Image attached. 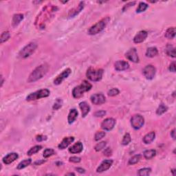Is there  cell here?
<instances>
[{
	"mask_svg": "<svg viewBox=\"0 0 176 176\" xmlns=\"http://www.w3.org/2000/svg\"><path fill=\"white\" fill-rule=\"evenodd\" d=\"M158 54V50L157 47H150L147 50L146 52V57L149 58H153L156 57Z\"/></svg>",
	"mask_w": 176,
	"mask_h": 176,
	"instance_id": "cell-23",
	"label": "cell"
},
{
	"mask_svg": "<svg viewBox=\"0 0 176 176\" xmlns=\"http://www.w3.org/2000/svg\"><path fill=\"white\" fill-rule=\"evenodd\" d=\"M125 57L127 59L131 62L138 63L139 62V57L138 55V52L135 48H131L125 53Z\"/></svg>",
	"mask_w": 176,
	"mask_h": 176,
	"instance_id": "cell-12",
	"label": "cell"
},
{
	"mask_svg": "<svg viewBox=\"0 0 176 176\" xmlns=\"http://www.w3.org/2000/svg\"><path fill=\"white\" fill-rule=\"evenodd\" d=\"M49 70V66L46 63L40 65L37 68H36L33 70L32 72L30 74L28 82V83H34L37 81L38 80L43 78L46 74L47 71Z\"/></svg>",
	"mask_w": 176,
	"mask_h": 176,
	"instance_id": "cell-1",
	"label": "cell"
},
{
	"mask_svg": "<svg viewBox=\"0 0 176 176\" xmlns=\"http://www.w3.org/2000/svg\"><path fill=\"white\" fill-rule=\"evenodd\" d=\"M83 8H84V1H81L77 8H74L73 10H72L70 12L69 15H68L69 18L70 19L73 18V17H74L75 16H76L79 13H80L82 11V10L83 9Z\"/></svg>",
	"mask_w": 176,
	"mask_h": 176,
	"instance_id": "cell-20",
	"label": "cell"
},
{
	"mask_svg": "<svg viewBox=\"0 0 176 176\" xmlns=\"http://www.w3.org/2000/svg\"><path fill=\"white\" fill-rule=\"evenodd\" d=\"M156 137V133L154 131H151L150 133L146 134L143 138V142L146 145H149L154 140Z\"/></svg>",
	"mask_w": 176,
	"mask_h": 176,
	"instance_id": "cell-22",
	"label": "cell"
},
{
	"mask_svg": "<svg viewBox=\"0 0 176 176\" xmlns=\"http://www.w3.org/2000/svg\"><path fill=\"white\" fill-rule=\"evenodd\" d=\"M92 87L91 84L89 83L87 81H83L80 85L76 86L73 89L72 95L75 98H79L83 96L84 93L89 91Z\"/></svg>",
	"mask_w": 176,
	"mask_h": 176,
	"instance_id": "cell-2",
	"label": "cell"
},
{
	"mask_svg": "<svg viewBox=\"0 0 176 176\" xmlns=\"http://www.w3.org/2000/svg\"><path fill=\"white\" fill-rule=\"evenodd\" d=\"M23 19H24V15L22 14H16L14 15L13 17V22H12L13 27L18 26Z\"/></svg>",
	"mask_w": 176,
	"mask_h": 176,
	"instance_id": "cell-24",
	"label": "cell"
},
{
	"mask_svg": "<svg viewBox=\"0 0 176 176\" xmlns=\"http://www.w3.org/2000/svg\"><path fill=\"white\" fill-rule=\"evenodd\" d=\"M156 69L152 65H148L142 70V74L148 80H152L156 76Z\"/></svg>",
	"mask_w": 176,
	"mask_h": 176,
	"instance_id": "cell-8",
	"label": "cell"
},
{
	"mask_svg": "<svg viewBox=\"0 0 176 176\" xmlns=\"http://www.w3.org/2000/svg\"><path fill=\"white\" fill-rule=\"evenodd\" d=\"M37 48V44L35 42H30L26 45L22 50L19 52L18 54L19 57L20 59H26L29 57L32 54L35 52L36 49Z\"/></svg>",
	"mask_w": 176,
	"mask_h": 176,
	"instance_id": "cell-5",
	"label": "cell"
},
{
	"mask_svg": "<svg viewBox=\"0 0 176 176\" xmlns=\"http://www.w3.org/2000/svg\"><path fill=\"white\" fill-rule=\"evenodd\" d=\"M171 136L173 138V140H175V129H173L171 132Z\"/></svg>",
	"mask_w": 176,
	"mask_h": 176,
	"instance_id": "cell-47",
	"label": "cell"
},
{
	"mask_svg": "<svg viewBox=\"0 0 176 176\" xmlns=\"http://www.w3.org/2000/svg\"><path fill=\"white\" fill-rule=\"evenodd\" d=\"M175 169H172V171H171V172H172V173H173V175H174V176L175 175Z\"/></svg>",
	"mask_w": 176,
	"mask_h": 176,
	"instance_id": "cell-51",
	"label": "cell"
},
{
	"mask_svg": "<svg viewBox=\"0 0 176 176\" xmlns=\"http://www.w3.org/2000/svg\"><path fill=\"white\" fill-rule=\"evenodd\" d=\"M151 169L150 168H143L140 169L138 171V175L140 176H147L150 175Z\"/></svg>",
	"mask_w": 176,
	"mask_h": 176,
	"instance_id": "cell-34",
	"label": "cell"
},
{
	"mask_svg": "<svg viewBox=\"0 0 176 176\" xmlns=\"http://www.w3.org/2000/svg\"><path fill=\"white\" fill-rule=\"evenodd\" d=\"M135 3H136V2H135V1H131V2L127 3V4L125 5V6L123 7V11H125L126 10H127L128 8H130V7L134 6V5L135 4Z\"/></svg>",
	"mask_w": 176,
	"mask_h": 176,
	"instance_id": "cell-43",
	"label": "cell"
},
{
	"mask_svg": "<svg viewBox=\"0 0 176 176\" xmlns=\"http://www.w3.org/2000/svg\"><path fill=\"white\" fill-rule=\"evenodd\" d=\"M113 164V160H105L101 163L99 167L96 169L97 173H103L104 171H106L112 167Z\"/></svg>",
	"mask_w": 176,
	"mask_h": 176,
	"instance_id": "cell-13",
	"label": "cell"
},
{
	"mask_svg": "<svg viewBox=\"0 0 176 176\" xmlns=\"http://www.w3.org/2000/svg\"><path fill=\"white\" fill-rule=\"evenodd\" d=\"M148 7H149V6H148L146 3L140 2V3H139L138 7L136 9V13H142V12H145V10L148 8Z\"/></svg>",
	"mask_w": 176,
	"mask_h": 176,
	"instance_id": "cell-33",
	"label": "cell"
},
{
	"mask_svg": "<svg viewBox=\"0 0 176 176\" xmlns=\"http://www.w3.org/2000/svg\"><path fill=\"white\" fill-rule=\"evenodd\" d=\"M69 161L73 163H79L81 161V158L77 157V156H72V157H70L69 158Z\"/></svg>",
	"mask_w": 176,
	"mask_h": 176,
	"instance_id": "cell-41",
	"label": "cell"
},
{
	"mask_svg": "<svg viewBox=\"0 0 176 176\" xmlns=\"http://www.w3.org/2000/svg\"><path fill=\"white\" fill-rule=\"evenodd\" d=\"M44 162H45V161H43V160H42V161H40V162L37 161V162H35V164H39H39H41V163H43Z\"/></svg>",
	"mask_w": 176,
	"mask_h": 176,
	"instance_id": "cell-50",
	"label": "cell"
},
{
	"mask_svg": "<svg viewBox=\"0 0 176 176\" xmlns=\"http://www.w3.org/2000/svg\"><path fill=\"white\" fill-rule=\"evenodd\" d=\"M167 110H168V107H167V105L162 103L159 105V107H158L157 110H156V114L158 116H161L163 114H164Z\"/></svg>",
	"mask_w": 176,
	"mask_h": 176,
	"instance_id": "cell-28",
	"label": "cell"
},
{
	"mask_svg": "<svg viewBox=\"0 0 176 176\" xmlns=\"http://www.w3.org/2000/svg\"><path fill=\"white\" fill-rule=\"evenodd\" d=\"M148 36V32L145 30H141L138 32L135 37H133V42L135 43H142L147 39Z\"/></svg>",
	"mask_w": 176,
	"mask_h": 176,
	"instance_id": "cell-14",
	"label": "cell"
},
{
	"mask_svg": "<svg viewBox=\"0 0 176 176\" xmlns=\"http://www.w3.org/2000/svg\"><path fill=\"white\" fill-rule=\"evenodd\" d=\"M106 114V112L104 110H100L98 112H95L94 113V116L96 117H103Z\"/></svg>",
	"mask_w": 176,
	"mask_h": 176,
	"instance_id": "cell-42",
	"label": "cell"
},
{
	"mask_svg": "<svg viewBox=\"0 0 176 176\" xmlns=\"http://www.w3.org/2000/svg\"><path fill=\"white\" fill-rule=\"evenodd\" d=\"M83 149V145L81 142H77L74 145L69 148V152L71 154H79Z\"/></svg>",
	"mask_w": 176,
	"mask_h": 176,
	"instance_id": "cell-17",
	"label": "cell"
},
{
	"mask_svg": "<svg viewBox=\"0 0 176 176\" xmlns=\"http://www.w3.org/2000/svg\"><path fill=\"white\" fill-rule=\"evenodd\" d=\"M18 157L19 156L17 153H10V154L6 155L5 157H3L2 160L3 163L5 164H10L15 162L18 158Z\"/></svg>",
	"mask_w": 176,
	"mask_h": 176,
	"instance_id": "cell-16",
	"label": "cell"
},
{
	"mask_svg": "<svg viewBox=\"0 0 176 176\" xmlns=\"http://www.w3.org/2000/svg\"><path fill=\"white\" fill-rule=\"evenodd\" d=\"M169 70L172 72H175V62H173L170 64Z\"/></svg>",
	"mask_w": 176,
	"mask_h": 176,
	"instance_id": "cell-45",
	"label": "cell"
},
{
	"mask_svg": "<svg viewBox=\"0 0 176 176\" xmlns=\"http://www.w3.org/2000/svg\"><path fill=\"white\" fill-rule=\"evenodd\" d=\"M175 37V28L174 27L169 28L165 32V37L168 39H173Z\"/></svg>",
	"mask_w": 176,
	"mask_h": 176,
	"instance_id": "cell-25",
	"label": "cell"
},
{
	"mask_svg": "<svg viewBox=\"0 0 176 176\" xmlns=\"http://www.w3.org/2000/svg\"><path fill=\"white\" fill-rule=\"evenodd\" d=\"M116 125V120L113 118H107L101 123V128L105 131H110L114 129Z\"/></svg>",
	"mask_w": 176,
	"mask_h": 176,
	"instance_id": "cell-9",
	"label": "cell"
},
{
	"mask_svg": "<svg viewBox=\"0 0 176 176\" xmlns=\"http://www.w3.org/2000/svg\"><path fill=\"white\" fill-rule=\"evenodd\" d=\"M76 170L81 173H84L85 172V170L83 169H82V168H76Z\"/></svg>",
	"mask_w": 176,
	"mask_h": 176,
	"instance_id": "cell-48",
	"label": "cell"
},
{
	"mask_svg": "<svg viewBox=\"0 0 176 176\" xmlns=\"http://www.w3.org/2000/svg\"><path fill=\"white\" fill-rule=\"evenodd\" d=\"M1 87H2V85H3V82H4V80H3V78L2 75L1 76Z\"/></svg>",
	"mask_w": 176,
	"mask_h": 176,
	"instance_id": "cell-49",
	"label": "cell"
},
{
	"mask_svg": "<svg viewBox=\"0 0 176 176\" xmlns=\"http://www.w3.org/2000/svg\"><path fill=\"white\" fill-rule=\"evenodd\" d=\"M77 116H78V112L76 109H72L70 111V113L68 114V121L69 124H72L74 122L75 120L76 119Z\"/></svg>",
	"mask_w": 176,
	"mask_h": 176,
	"instance_id": "cell-21",
	"label": "cell"
},
{
	"mask_svg": "<svg viewBox=\"0 0 176 176\" xmlns=\"http://www.w3.org/2000/svg\"><path fill=\"white\" fill-rule=\"evenodd\" d=\"M90 100L91 103L96 105H101L102 104L105 103V101H106L105 96L101 93L93 94L90 97Z\"/></svg>",
	"mask_w": 176,
	"mask_h": 176,
	"instance_id": "cell-10",
	"label": "cell"
},
{
	"mask_svg": "<svg viewBox=\"0 0 176 176\" xmlns=\"http://www.w3.org/2000/svg\"><path fill=\"white\" fill-rule=\"evenodd\" d=\"M50 91L47 89H43L38 90L35 92L31 93L28 96L26 97V101H32L35 100L40 99L41 98H45L50 96Z\"/></svg>",
	"mask_w": 176,
	"mask_h": 176,
	"instance_id": "cell-6",
	"label": "cell"
},
{
	"mask_svg": "<svg viewBox=\"0 0 176 176\" xmlns=\"http://www.w3.org/2000/svg\"><path fill=\"white\" fill-rule=\"evenodd\" d=\"M10 37V35L9 32H8V31L3 32L1 33V37H0V43L2 44L4 43V42L7 41L8 39H9Z\"/></svg>",
	"mask_w": 176,
	"mask_h": 176,
	"instance_id": "cell-32",
	"label": "cell"
},
{
	"mask_svg": "<svg viewBox=\"0 0 176 176\" xmlns=\"http://www.w3.org/2000/svg\"><path fill=\"white\" fill-rule=\"evenodd\" d=\"M72 71L70 68H67L66 70H65L64 71H63L62 73L60 74L59 75H58L57 76V78L54 79V85H59L60 84L62 83L65 79L68 78L69 76V75L71 74Z\"/></svg>",
	"mask_w": 176,
	"mask_h": 176,
	"instance_id": "cell-11",
	"label": "cell"
},
{
	"mask_svg": "<svg viewBox=\"0 0 176 176\" xmlns=\"http://www.w3.org/2000/svg\"><path fill=\"white\" fill-rule=\"evenodd\" d=\"M74 138L72 136H70V137H66V138H63V140L61 141V143L59 144V146H58V147H59V149H66L67 147L69 146L70 144L74 142Z\"/></svg>",
	"mask_w": 176,
	"mask_h": 176,
	"instance_id": "cell-18",
	"label": "cell"
},
{
	"mask_svg": "<svg viewBox=\"0 0 176 176\" xmlns=\"http://www.w3.org/2000/svg\"><path fill=\"white\" fill-rule=\"evenodd\" d=\"M110 20V18L109 17L102 19L101 20H100L99 22L91 26L90 28L88 30V34L90 35H95L100 33L105 29Z\"/></svg>",
	"mask_w": 176,
	"mask_h": 176,
	"instance_id": "cell-3",
	"label": "cell"
},
{
	"mask_svg": "<svg viewBox=\"0 0 176 176\" xmlns=\"http://www.w3.org/2000/svg\"><path fill=\"white\" fill-rule=\"evenodd\" d=\"M54 154H55V152H54V149H50H50H46L43 152V157L45 158H47L53 156Z\"/></svg>",
	"mask_w": 176,
	"mask_h": 176,
	"instance_id": "cell-38",
	"label": "cell"
},
{
	"mask_svg": "<svg viewBox=\"0 0 176 176\" xmlns=\"http://www.w3.org/2000/svg\"><path fill=\"white\" fill-rule=\"evenodd\" d=\"M36 140H37L38 142L44 141V140H47V136H45V135H37Z\"/></svg>",
	"mask_w": 176,
	"mask_h": 176,
	"instance_id": "cell-44",
	"label": "cell"
},
{
	"mask_svg": "<svg viewBox=\"0 0 176 176\" xmlns=\"http://www.w3.org/2000/svg\"><path fill=\"white\" fill-rule=\"evenodd\" d=\"M67 175H75V174L74 173H68V174H66Z\"/></svg>",
	"mask_w": 176,
	"mask_h": 176,
	"instance_id": "cell-52",
	"label": "cell"
},
{
	"mask_svg": "<svg viewBox=\"0 0 176 176\" xmlns=\"http://www.w3.org/2000/svg\"><path fill=\"white\" fill-rule=\"evenodd\" d=\"M103 154L106 156H110L112 155V150H111L110 148H107V149H105Z\"/></svg>",
	"mask_w": 176,
	"mask_h": 176,
	"instance_id": "cell-46",
	"label": "cell"
},
{
	"mask_svg": "<svg viewBox=\"0 0 176 176\" xmlns=\"http://www.w3.org/2000/svg\"><path fill=\"white\" fill-rule=\"evenodd\" d=\"M144 157L145 159L150 160L151 158L155 157L156 155V151L154 149H150V150H146L144 151Z\"/></svg>",
	"mask_w": 176,
	"mask_h": 176,
	"instance_id": "cell-27",
	"label": "cell"
},
{
	"mask_svg": "<svg viewBox=\"0 0 176 176\" xmlns=\"http://www.w3.org/2000/svg\"><path fill=\"white\" fill-rule=\"evenodd\" d=\"M106 133L104 131H97L96 133H95L94 135V140L96 141H98V140H101L102 138H103L105 136Z\"/></svg>",
	"mask_w": 176,
	"mask_h": 176,
	"instance_id": "cell-39",
	"label": "cell"
},
{
	"mask_svg": "<svg viewBox=\"0 0 176 176\" xmlns=\"http://www.w3.org/2000/svg\"><path fill=\"white\" fill-rule=\"evenodd\" d=\"M79 107H80L81 110L82 112V117L85 118L86 116L89 114V112H90V107L88 105V103L85 101L81 102L79 103Z\"/></svg>",
	"mask_w": 176,
	"mask_h": 176,
	"instance_id": "cell-19",
	"label": "cell"
},
{
	"mask_svg": "<svg viewBox=\"0 0 176 176\" xmlns=\"http://www.w3.org/2000/svg\"><path fill=\"white\" fill-rule=\"evenodd\" d=\"M107 145V142L105 141L101 142H99V143H98L97 145L94 147V149L96 151H100L101 150H103V149H105V147H106Z\"/></svg>",
	"mask_w": 176,
	"mask_h": 176,
	"instance_id": "cell-37",
	"label": "cell"
},
{
	"mask_svg": "<svg viewBox=\"0 0 176 176\" xmlns=\"http://www.w3.org/2000/svg\"><path fill=\"white\" fill-rule=\"evenodd\" d=\"M42 149V146L41 145H36L35 147H32L31 149H30V150L27 152V154L28 156H32V155H34L37 153L39 152L41 149Z\"/></svg>",
	"mask_w": 176,
	"mask_h": 176,
	"instance_id": "cell-31",
	"label": "cell"
},
{
	"mask_svg": "<svg viewBox=\"0 0 176 176\" xmlns=\"http://www.w3.org/2000/svg\"><path fill=\"white\" fill-rule=\"evenodd\" d=\"M31 162H32V160L31 159L24 160L22 161L18 165H17V169H19V170L23 169L26 168V167L29 166V165L31 164Z\"/></svg>",
	"mask_w": 176,
	"mask_h": 176,
	"instance_id": "cell-29",
	"label": "cell"
},
{
	"mask_svg": "<svg viewBox=\"0 0 176 176\" xmlns=\"http://www.w3.org/2000/svg\"><path fill=\"white\" fill-rule=\"evenodd\" d=\"M114 68L116 71H125V70L129 69V64L128 62L125 61H123V60L122 61H118L114 64Z\"/></svg>",
	"mask_w": 176,
	"mask_h": 176,
	"instance_id": "cell-15",
	"label": "cell"
},
{
	"mask_svg": "<svg viewBox=\"0 0 176 176\" xmlns=\"http://www.w3.org/2000/svg\"><path fill=\"white\" fill-rule=\"evenodd\" d=\"M131 141V137L129 133H127L123 136V140H122V145H128Z\"/></svg>",
	"mask_w": 176,
	"mask_h": 176,
	"instance_id": "cell-35",
	"label": "cell"
},
{
	"mask_svg": "<svg viewBox=\"0 0 176 176\" xmlns=\"http://www.w3.org/2000/svg\"><path fill=\"white\" fill-rule=\"evenodd\" d=\"M140 159H141V155L137 154V155H135V156H133V157L130 158L128 164H129V165L135 164H137L139 161L140 160Z\"/></svg>",
	"mask_w": 176,
	"mask_h": 176,
	"instance_id": "cell-30",
	"label": "cell"
},
{
	"mask_svg": "<svg viewBox=\"0 0 176 176\" xmlns=\"http://www.w3.org/2000/svg\"><path fill=\"white\" fill-rule=\"evenodd\" d=\"M62 105H63L62 99H61V98H57V99L56 100V101L54 102L53 107H52V109H53L54 110H58L62 107Z\"/></svg>",
	"mask_w": 176,
	"mask_h": 176,
	"instance_id": "cell-36",
	"label": "cell"
},
{
	"mask_svg": "<svg viewBox=\"0 0 176 176\" xmlns=\"http://www.w3.org/2000/svg\"><path fill=\"white\" fill-rule=\"evenodd\" d=\"M104 71L103 69H94L93 68H89L87 70V79L93 82L100 81L103 78Z\"/></svg>",
	"mask_w": 176,
	"mask_h": 176,
	"instance_id": "cell-4",
	"label": "cell"
},
{
	"mask_svg": "<svg viewBox=\"0 0 176 176\" xmlns=\"http://www.w3.org/2000/svg\"><path fill=\"white\" fill-rule=\"evenodd\" d=\"M119 93L120 91L117 89V88H112V89H111L108 91L107 94H108V96H115L118 94Z\"/></svg>",
	"mask_w": 176,
	"mask_h": 176,
	"instance_id": "cell-40",
	"label": "cell"
},
{
	"mask_svg": "<svg viewBox=\"0 0 176 176\" xmlns=\"http://www.w3.org/2000/svg\"><path fill=\"white\" fill-rule=\"evenodd\" d=\"M145 124V118L140 114H135L131 118V125L132 127L135 130L140 129Z\"/></svg>",
	"mask_w": 176,
	"mask_h": 176,
	"instance_id": "cell-7",
	"label": "cell"
},
{
	"mask_svg": "<svg viewBox=\"0 0 176 176\" xmlns=\"http://www.w3.org/2000/svg\"><path fill=\"white\" fill-rule=\"evenodd\" d=\"M166 53L168 56L173 58L175 57V48L171 44H168L166 47Z\"/></svg>",
	"mask_w": 176,
	"mask_h": 176,
	"instance_id": "cell-26",
	"label": "cell"
}]
</instances>
